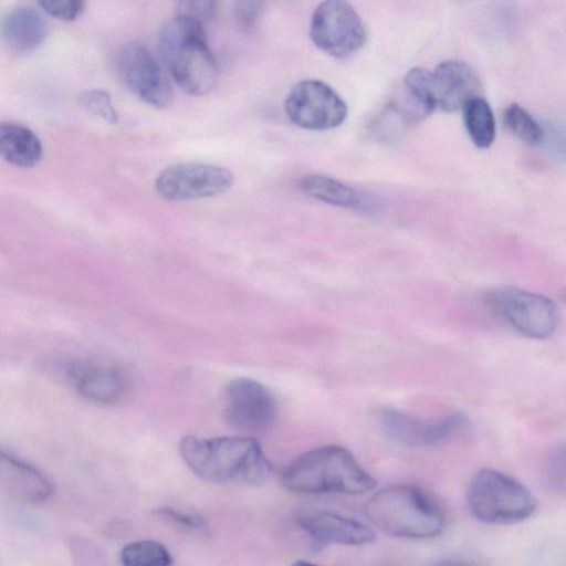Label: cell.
Wrapping results in <instances>:
<instances>
[{"instance_id": "cell-20", "label": "cell", "mask_w": 566, "mask_h": 566, "mask_svg": "<svg viewBox=\"0 0 566 566\" xmlns=\"http://www.w3.org/2000/svg\"><path fill=\"white\" fill-rule=\"evenodd\" d=\"M301 191L314 199L339 207H356L358 195L347 185L323 175H307L298 180Z\"/></svg>"}, {"instance_id": "cell-28", "label": "cell", "mask_w": 566, "mask_h": 566, "mask_svg": "<svg viewBox=\"0 0 566 566\" xmlns=\"http://www.w3.org/2000/svg\"><path fill=\"white\" fill-rule=\"evenodd\" d=\"M157 514L164 518L191 530H203L206 528V521L197 513L182 511L176 507L164 506L157 510Z\"/></svg>"}, {"instance_id": "cell-16", "label": "cell", "mask_w": 566, "mask_h": 566, "mask_svg": "<svg viewBox=\"0 0 566 566\" xmlns=\"http://www.w3.org/2000/svg\"><path fill=\"white\" fill-rule=\"evenodd\" d=\"M431 76L437 108L444 112L462 108L467 101L478 95L481 86L474 70L462 61H443Z\"/></svg>"}, {"instance_id": "cell-24", "label": "cell", "mask_w": 566, "mask_h": 566, "mask_svg": "<svg viewBox=\"0 0 566 566\" xmlns=\"http://www.w3.org/2000/svg\"><path fill=\"white\" fill-rule=\"evenodd\" d=\"M78 102L88 112L103 118L109 124H115L118 119L111 95L103 90L83 92L78 96Z\"/></svg>"}, {"instance_id": "cell-1", "label": "cell", "mask_w": 566, "mask_h": 566, "mask_svg": "<svg viewBox=\"0 0 566 566\" xmlns=\"http://www.w3.org/2000/svg\"><path fill=\"white\" fill-rule=\"evenodd\" d=\"M179 452L188 468L208 482L237 480L260 486L273 473L271 461L251 437L201 439L186 436L180 440Z\"/></svg>"}, {"instance_id": "cell-25", "label": "cell", "mask_w": 566, "mask_h": 566, "mask_svg": "<svg viewBox=\"0 0 566 566\" xmlns=\"http://www.w3.org/2000/svg\"><path fill=\"white\" fill-rule=\"evenodd\" d=\"M39 6L51 17L73 21L83 13L86 3L82 0H41Z\"/></svg>"}, {"instance_id": "cell-11", "label": "cell", "mask_w": 566, "mask_h": 566, "mask_svg": "<svg viewBox=\"0 0 566 566\" xmlns=\"http://www.w3.org/2000/svg\"><path fill=\"white\" fill-rule=\"evenodd\" d=\"M116 63L123 82L139 99L154 107H165L170 103L171 85L160 64L143 44H126Z\"/></svg>"}, {"instance_id": "cell-18", "label": "cell", "mask_w": 566, "mask_h": 566, "mask_svg": "<svg viewBox=\"0 0 566 566\" xmlns=\"http://www.w3.org/2000/svg\"><path fill=\"white\" fill-rule=\"evenodd\" d=\"M0 156L15 167H33L43 156L39 137L27 126L0 122Z\"/></svg>"}, {"instance_id": "cell-9", "label": "cell", "mask_w": 566, "mask_h": 566, "mask_svg": "<svg viewBox=\"0 0 566 566\" xmlns=\"http://www.w3.org/2000/svg\"><path fill=\"white\" fill-rule=\"evenodd\" d=\"M233 175L224 167L182 163L164 168L156 178L157 193L168 201L211 198L228 191Z\"/></svg>"}, {"instance_id": "cell-3", "label": "cell", "mask_w": 566, "mask_h": 566, "mask_svg": "<svg viewBox=\"0 0 566 566\" xmlns=\"http://www.w3.org/2000/svg\"><path fill=\"white\" fill-rule=\"evenodd\" d=\"M364 513L377 528L399 538H434L446 526L440 505L426 491L409 484L379 490L366 502Z\"/></svg>"}, {"instance_id": "cell-23", "label": "cell", "mask_w": 566, "mask_h": 566, "mask_svg": "<svg viewBox=\"0 0 566 566\" xmlns=\"http://www.w3.org/2000/svg\"><path fill=\"white\" fill-rule=\"evenodd\" d=\"M509 129L528 145H537L543 139V130L533 116L521 105L513 103L504 114Z\"/></svg>"}, {"instance_id": "cell-2", "label": "cell", "mask_w": 566, "mask_h": 566, "mask_svg": "<svg viewBox=\"0 0 566 566\" xmlns=\"http://www.w3.org/2000/svg\"><path fill=\"white\" fill-rule=\"evenodd\" d=\"M281 480L286 489L301 494L359 495L376 486L353 453L334 444L298 455L283 469Z\"/></svg>"}, {"instance_id": "cell-10", "label": "cell", "mask_w": 566, "mask_h": 566, "mask_svg": "<svg viewBox=\"0 0 566 566\" xmlns=\"http://www.w3.org/2000/svg\"><path fill=\"white\" fill-rule=\"evenodd\" d=\"M226 421L237 430L260 433L276 418V405L269 389L259 381L240 377L231 380L222 394Z\"/></svg>"}, {"instance_id": "cell-21", "label": "cell", "mask_w": 566, "mask_h": 566, "mask_svg": "<svg viewBox=\"0 0 566 566\" xmlns=\"http://www.w3.org/2000/svg\"><path fill=\"white\" fill-rule=\"evenodd\" d=\"M403 88L416 114L423 117L437 109L430 71L420 66L408 70L403 77Z\"/></svg>"}, {"instance_id": "cell-4", "label": "cell", "mask_w": 566, "mask_h": 566, "mask_svg": "<svg viewBox=\"0 0 566 566\" xmlns=\"http://www.w3.org/2000/svg\"><path fill=\"white\" fill-rule=\"evenodd\" d=\"M205 25L176 15L159 33V50L175 82L190 95H205L217 82L218 66L208 46Z\"/></svg>"}, {"instance_id": "cell-22", "label": "cell", "mask_w": 566, "mask_h": 566, "mask_svg": "<svg viewBox=\"0 0 566 566\" xmlns=\"http://www.w3.org/2000/svg\"><path fill=\"white\" fill-rule=\"evenodd\" d=\"M123 566H171L169 551L154 539H140L126 544L120 551Z\"/></svg>"}, {"instance_id": "cell-27", "label": "cell", "mask_w": 566, "mask_h": 566, "mask_svg": "<svg viewBox=\"0 0 566 566\" xmlns=\"http://www.w3.org/2000/svg\"><path fill=\"white\" fill-rule=\"evenodd\" d=\"M216 1H179L176 6V15L188 17L201 22L203 25L211 20L217 11Z\"/></svg>"}, {"instance_id": "cell-12", "label": "cell", "mask_w": 566, "mask_h": 566, "mask_svg": "<svg viewBox=\"0 0 566 566\" xmlns=\"http://www.w3.org/2000/svg\"><path fill=\"white\" fill-rule=\"evenodd\" d=\"M381 430L394 441L407 447H430L447 441L468 423L461 412L447 413L424 420L394 408H385L378 416Z\"/></svg>"}, {"instance_id": "cell-19", "label": "cell", "mask_w": 566, "mask_h": 566, "mask_svg": "<svg viewBox=\"0 0 566 566\" xmlns=\"http://www.w3.org/2000/svg\"><path fill=\"white\" fill-rule=\"evenodd\" d=\"M463 123L472 143L488 148L495 138V118L486 99L480 95L471 97L462 107Z\"/></svg>"}, {"instance_id": "cell-8", "label": "cell", "mask_w": 566, "mask_h": 566, "mask_svg": "<svg viewBox=\"0 0 566 566\" xmlns=\"http://www.w3.org/2000/svg\"><path fill=\"white\" fill-rule=\"evenodd\" d=\"M284 108L292 123L312 130L335 128L347 116V105L343 98L328 84L313 78L292 86Z\"/></svg>"}, {"instance_id": "cell-5", "label": "cell", "mask_w": 566, "mask_h": 566, "mask_svg": "<svg viewBox=\"0 0 566 566\" xmlns=\"http://www.w3.org/2000/svg\"><path fill=\"white\" fill-rule=\"evenodd\" d=\"M467 502L476 520L501 525L522 522L537 507L536 499L525 485L494 469H482L474 474Z\"/></svg>"}, {"instance_id": "cell-17", "label": "cell", "mask_w": 566, "mask_h": 566, "mask_svg": "<svg viewBox=\"0 0 566 566\" xmlns=\"http://www.w3.org/2000/svg\"><path fill=\"white\" fill-rule=\"evenodd\" d=\"M49 34L45 17L32 7H18L0 18V40L10 50L28 53L36 50Z\"/></svg>"}, {"instance_id": "cell-7", "label": "cell", "mask_w": 566, "mask_h": 566, "mask_svg": "<svg viewBox=\"0 0 566 566\" xmlns=\"http://www.w3.org/2000/svg\"><path fill=\"white\" fill-rule=\"evenodd\" d=\"M310 35L313 43L325 53L345 59L364 46L367 28L350 3L327 0L315 8Z\"/></svg>"}, {"instance_id": "cell-6", "label": "cell", "mask_w": 566, "mask_h": 566, "mask_svg": "<svg viewBox=\"0 0 566 566\" xmlns=\"http://www.w3.org/2000/svg\"><path fill=\"white\" fill-rule=\"evenodd\" d=\"M484 301L495 315L528 338L545 339L556 331V305L543 294L501 286L488 291Z\"/></svg>"}, {"instance_id": "cell-15", "label": "cell", "mask_w": 566, "mask_h": 566, "mask_svg": "<svg viewBox=\"0 0 566 566\" xmlns=\"http://www.w3.org/2000/svg\"><path fill=\"white\" fill-rule=\"evenodd\" d=\"M52 481L32 464L0 451V492L24 504H41L53 493Z\"/></svg>"}, {"instance_id": "cell-30", "label": "cell", "mask_w": 566, "mask_h": 566, "mask_svg": "<svg viewBox=\"0 0 566 566\" xmlns=\"http://www.w3.org/2000/svg\"><path fill=\"white\" fill-rule=\"evenodd\" d=\"M292 566H318L316 564H313L308 560H304V559H298V560H295Z\"/></svg>"}, {"instance_id": "cell-14", "label": "cell", "mask_w": 566, "mask_h": 566, "mask_svg": "<svg viewBox=\"0 0 566 566\" xmlns=\"http://www.w3.org/2000/svg\"><path fill=\"white\" fill-rule=\"evenodd\" d=\"M66 375L75 390L85 399L112 403L125 391L126 380L117 367L95 360H76L66 366Z\"/></svg>"}, {"instance_id": "cell-26", "label": "cell", "mask_w": 566, "mask_h": 566, "mask_svg": "<svg viewBox=\"0 0 566 566\" xmlns=\"http://www.w3.org/2000/svg\"><path fill=\"white\" fill-rule=\"evenodd\" d=\"M263 2L242 0L237 1L233 7L235 28L241 32H250L258 23Z\"/></svg>"}, {"instance_id": "cell-29", "label": "cell", "mask_w": 566, "mask_h": 566, "mask_svg": "<svg viewBox=\"0 0 566 566\" xmlns=\"http://www.w3.org/2000/svg\"><path fill=\"white\" fill-rule=\"evenodd\" d=\"M432 566H478L472 560L465 559V558H459V557H451V558H444Z\"/></svg>"}, {"instance_id": "cell-13", "label": "cell", "mask_w": 566, "mask_h": 566, "mask_svg": "<svg viewBox=\"0 0 566 566\" xmlns=\"http://www.w3.org/2000/svg\"><path fill=\"white\" fill-rule=\"evenodd\" d=\"M297 524L310 537L311 548L315 553L334 544L357 546L376 538L375 532L366 524L328 511L302 513Z\"/></svg>"}]
</instances>
